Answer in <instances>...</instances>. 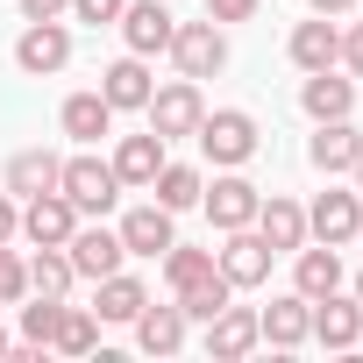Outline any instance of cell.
<instances>
[{
	"label": "cell",
	"instance_id": "cell-1",
	"mask_svg": "<svg viewBox=\"0 0 363 363\" xmlns=\"http://www.w3.org/2000/svg\"><path fill=\"white\" fill-rule=\"evenodd\" d=\"M193 143L207 150V164H221V171H242L250 157H257V121L242 114V107H214V114H200V128H193Z\"/></svg>",
	"mask_w": 363,
	"mask_h": 363
},
{
	"label": "cell",
	"instance_id": "cell-2",
	"mask_svg": "<svg viewBox=\"0 0 363 363\" xmlns=\"http://www.w3.org/2000/svg\"><path fill=\"white\" fill-rule=\"evenodd\" d=\"M57 193H65L79 214H107V207L121 200V178H114V164H100V157L79 143V157H65V171H57Z\"/></svg>",
	"mask_w": 363,
	"mask_h": 363
},
{
	"label": "cell",
	"instance_id": "cell-3",
	"mask_svg": "<svg viewBox=\"0 0 363 363\" xmlns=\"http://www.w3.org/2000/svg\"><path fill=\"white\" fill-rule=\"evenodd\" d=\"M143 114H150V128H157L164 143L193 135V128H200V114H207V100H200V79H171V86H157Z\"/></svg>",
	"mask_w": 363,
	"mask_h": 363
},
{
	"label": "cell",
	"instance_id": "cell-4",
	"mask_svg": "<svg viewBox=\"0 0 363 363\" xmlns=\"http://www.w3.org/2000/svg\"><path fill=\"white\" fill-rule=\"evenodd\" d=\"M271 257H278V250H271L257 228H228V242L214 250V264H221V278H228L235 292H257V285L271 278Z\"/></svg>",
	"mask_w": 363,
	"mask_h": 363
},
{
	"label": "cell",
	"instance_id": "cell-5",
	"mask_svg": "<svg viewBox=\"0 0 363 363\" xmlns=\"http://www.w3.org/2000/svg\"><path fill=\"white\" fill-rule=\"evenodd\" d=\"M171 57H178V79H214V72L228 65V36H221V22H178Z\"/></svg>",
	"mask_w": 363,
	"mask_h": 363
},
{
	"label": "cell",
	"instance_id": "cell-6",
	"mask_svg": "<svg viewBox=\"0 0 363 363\" xmlns=\"http://www.w3.org/2000/svg\"><path fill=\"white\" fill-rule=\"evenodd\" d=\"M79 221H86V214H79L57 186H50V193H36V200H22V235H29L36 250H65Z\"/></svg>",
	"mask_w": 363,
	"mask_h": 363
},
{
	"label": "cell",
	"instance_id": "cell-7",
	"mask_svg": "<svg viewBox=\"0 0 363 363\" xmlns=\"http://www.w3.org/2000/svg\"><path fill=\"white\" fill-rule=\"evenodd\" d=\"M65 257H72V271H79L86 285H100L107 271H121V257H128V250H121V235H114L107 221H79V228H72V242H65Z\"/></svg>",
	"mask_w": 363,
	"mask_h": 363
},
{
	"label": "cell",
	"instance_id": "cell-8",
	"mask_svg": "<svg viewBox=\"0 0 363 363\" xmlns=\"http://www.w3.org/2000/svg\"><path fill=\"white\" fill-rule=\"evenodd\" d=\"M356 157H363V128L342 114V121H313V143H306V164L320 171V178H342V171H356Z\"/></svg>",
	"mask_w": 363,
	"mask_h": 363
},
{
	"label": "cell",
	"instance_id": "cell-9",
	"mask_svg": "<svg viewBox=\"0 0 363 363\" xmlns=\"http://www.w3.org/2000/svg\"><path fill=\"white\" fill-rule=\"evenodd\" d=\"M257 200H264V193L250 186L242 171H228V178H214V186H200V207H207V221H214L221 235H228V228H250V221H257Z\"/></svg>",
	"mask_w": 363,
	"mask_h": 363
},
{
	"label": "cell",
	"instance_id": "cell-10",
	"mask_svg": "<svg viewBox=\"0 0 363 363\" xmlns=\"http://www.w3.org/2000/svg\"><path fill=\"white\" fill-rule=\"evenodd\" d=\"M15 65H22L29 79L65 72V65H72V29H65V22H29L22 43H15Z\"/></svg>",
	"mask_w": 363,
	"mask_h": 363
},
{
	"label": "cell",
	"instance_id": "cell-11",
	"mask_svg": "<svg viewBox=\"0 0 363 363\" xmlns=\"http://www.w3.org/2000/svg\"><path fill=\"white\" fill-rule=\"evenodd\" d=\"M150 93H157V79H150V57H114L107 72H100V100L114 107V114H143L150 107Z\"/></svg>",
	"mask_w": 363,
	"mask_h": 363
},
{
	"label": "cell",
	"instance_id": "cell-12",
	"mask_svg": "<svg viewBox=\"0 0 363 363\" xmlns=\"http://www.w3.org/2000/svg\"><path fill=\"white\" fill-rule=\"evenodd\" d=\"M356 228H363V193H335V186H328V193L306 207V235H313V242H335V250H342V242H356Z\"/></svg>",
	"mask_w": 363,
	"mask_h": 363
},
{
	"label": "cell",
	"instance_id": "cell-13",
	"mask_svg": "<svg viewBox=\"0 0 363 363\" xmlns=\"http://www.w3.org/2000/svg\"><path fill=\"white\" fill-rule=\"evenodd\" d=\"M114 29L128 36V50H135V57H157V50H171V36H178V22H171L164 0H128Z\"/></svg>",
	"mask_w": 363,
	"mask_h": 363
},
{
	"label": "cell",
	"instance_id": "cell-14",
	"mask_svg": "<svg viewBox=\"0 0 363 363\" xmlns=\"http://www.w3.org/2000/svg\"><path fill=\"white\" fill-rule=\"evenodd\" d=\"M114 235H121V250H128V257H164V250L178 242V228H171V207H157V200L128 207Z\"/></svg>",
	"mask_w": 363,
	"mask_h": 363
},
{
	"label": "cell",
	"instance_id": "cell-15",
	"mask_svg": "<svg viewBox=\"0 0 363 363\" xmlns=\"http://www.w3.org/2000/svg\"><path fill=\"white\" fill-rule=\"evenodd\" d=\"M257 335H264L271 349H299V342H313V299H306V292L271 299V306L257 313Z\"/></svg>",
	"mask_w": 363,
	"mask_h": 363
},
{
	"label": "cell",
	"instance_id": "cell-16",
	"mask_svg": "<svg viewBox=\"0 0 363 363\" xmlns=\"http://www.w3.org/2000/svg\"><path fill=\"white\" fill-rule=\"evenodd\" d=\"M107 164H114V178H121V193H150V178H157V164H164V135H157V128L121 135Z\"/></svg>",
	"mask_w": 363,
	"mask_h": 363
},
{
	"label": "cell",
	"instance_id": "cell-17",
	"mask_svg": "<svg viewBox=\"0 0 363 363\" xmlns=\"http://www.w3.org/2000/svg\"><path fill=\"white\" fill-rule=\"evenodd\" d=\"M313 342H320V349H356V342H363V306H356V292L313 299Z\"/></svg>",
	"mask_w": 363,
	"mask_h": 363
},
{
	"label": "cell",
	"instance_id": "cell-18",
	"mask_svg": "<svg viewBox=\"0 0 363 363\" xmlns=\"http://www.w3.org/2000/svg\"><path fill=\"white\" fill-rule=\"evenodd\" d=\"M250 228H257V235L285 257V250H299V242H306V207H299V200H285V193H264Z\"/></svg>",
	"mask_w": 363,
	"mask_h": 363
},
{
	"label": "cell",
	"instance_id": "cell-19",
	"mask_svg": "<svg viewBox=\"0 0 363 363\" xmlns=\"http://www.w3.org/2000/svg\"><path fill=\"white\" fill-rule=\"evenodd\" d=\"M299 107H306L313 121H342V114H356V79H342L335 65H328V72H306Z\"/></svg>",
	"mask_w": 363,
	"mask_h": 363
},
{
	"label": "cell",
	"instance_id": "cell-20",
	"mask_svg": "<svg viewBox=\"0 0 363 363\" xmlns=\"http://www.w3.org/2000/svg\"><path fill=\"white\" fill-rule=\"evenodd\" d=\"M292 292H306V299H328V292H342V250L335 242H320V250H292Z\"/></svg>",
	"mask_w": 363,
	"mask_h": 363
},
{
	"label": "cell",
	"instance_id": "cell-21",
	"mask_svg": "<svg viewBox=\"0 0 363 363\" xmlns=\"http://www.w3.org/2000/svg\"><path fill=\"white\" fill-rule=\"evenodd\" d=\"M257 342H264V335H257V313H250V306H235V299H228V306L207 320V356H221V363L250 356Z\"/></svg>",
	"mask_w": 363,
	"mask_h": 363
},
{
	"label": "cell",
	"instance_id": "cell-22",
	"mask_svg": "<svg viewBox=\"0 0 363 363\" xmlns=\"http://www.w3.org/2000/svg\"><path fill=\"white\" fill-rule=\"evenodd\" d=\"M128 328H135V349H150V356H178V349H186V328H193V320L178 313V299H171V306H143Z\"/></svg>",
	"mask_w": 363,
	"mask_h": 363
},
{
	"label": "cell",
	"instance_id": "cell-23",
	"mask_svg": "<svg viewBox=\"0 0 363 363\" xmlns=\"http://www.w3.org/2000/svg\"><path fill=\"white\" fill-rule=\"evenodd\" d=\"M285 50H292V65H299V72H328V65H342V29H335L328 15H313V22H299V29H292V43H285Z\"/></svg>",
	"mask_w": 363,
	"mask_h": 363
},
{
	"label": "cell",
	"instance_id": "cell-24",
	"mask_svg": "<svg viewBox=\"0 0 363 363\" xmlns=\"http://www.w3.org/2000/svg\"><path fill=\"white\" fill-rule=\"evenodd\" d=\"M57 171H65L57 150H15V157H8V193H15V200H36V193L57 186Z\"/></svg>",
	"mask_w": 363,
	"mask_h": 363
},
{
	"label": "cell",
	"instance_id": "cell-25",
	"mask_svg": "<svg viewBox=\"0 0 363 363\" xmlns=\"http://www.w3.org/2000/svg\"><path fill=\"white\" fill-rule=\"evenodd\" d=\"M93 292H100V299H93V313H100V320H121V328L150 306V285H143V278H128V271H107Z\"/></svg>",
	"mask_w": 363,
	"mask_h": 363
},
{
	"label": "cell",
	"instance_id": "cell-26",
	"mask_svg": "<svg viewBox=\"0 0 363 363\" xmlns=\"http://www.w3.org/2000/svg\"><path fill=\"white\" fill-rule=\"evenodd\" d=\"M57 128H65L72 143H100V135L114 128V107H107L100 93H72V100L57 107Z\"/></svg>",
	"mask_w": 363,
	"mask_h": 363
},
{
	"label": "cell",
	"instance_id": "cell-27",
	"mask_svg": "<svg viewBox=\"0 0 363 363\" xmlns=\"http://www.w3.org/2000/svg\"><path fill=\"white\" fill-rule=\"evenodd\" d=\"M200 186L207 178L193 171V164H157V178H150V193H157V207H171V214H186V207H200Z\"/></svg>",
	"mask_w": 363,
	"mask_h": 363
},
{
	"label": "cell",
	"instance_id": "cell-28",
	"mask_svg": "<svg viewBox=\"0 0 363 363\" xmlns=\"http://www.w3.org/2000/svg\"><path fill=\"white\" fill-rule=\"evenodd\" d=\"M50 349H57V356H93V349H100V313H93V306H57Z\"/></svg>",
	"mask_w": 363,
	"mask_h": 363
},
{
	"label": "cell",
	"instance_id": "cell-29",
	"mask_svg": "<svg viewBox=\"0 0 363 363\" xmlns=\"http://www.w3.org/2000/svg\"><path fill=\"white\" fill-rule=\"evenodd\" d=\"M72 285H79V271H72L65 250H36V257H29V292H43V299H72Z\"/></svg>",
	"mask_w": 363,
	"mask_h": 363
},
{
	"label": "cell",
	"instance_id": "cell-30",
	"mask_svg": "<svg viewBox=\"0 0 363 363\" xmlns=\"http://www.w3.org/2000/svg\"><path fill=\"white\" fill-rule=\"evenodd\" d=\"M228 299H235V285H228L221 271H207L200 285H186V292H178V313H186V320H214Z\"/></svg>",
	"mask_w": 363,
	"mask_h": 363
},
{
	"label": "cell",
	"instance_id": "cell-31",
	"mask_svg": "<svg viewBox=\"0 0 363 363\" xmlns=\"http://www.w3.org/2000/svg\"><path fill=\"white\" fill-rule=\"evenodd\" d=\"M207 271H221V264H214V250H186V242H171V250H164V285H171V292L200 285Z\"/></svg>",
	"mask_w": 363,
	"mask_h": 363
},
{
	"label": "cell",
	"instance_id": "cell-32",
	"mask_svg": "<svg viewBox=\"0 0 363 363\" xmlns=\"http://www.w3.org/2000/svg\"><path fill=\"white\" fill-rule=\"evenodd\" d=\"M57 306H65V299H43V292H29V306H22V342L50 349V335H57Z\"/></svg>",
	"mask_w": 363,
	"mask_h": 363
},
{
	"label": "cell",
	"instance_id": "cell-33",
	"mask_svg": "<svg viewBox=\"0 0 363 363\" xmlns=\"http://www.w3.org/2000/svg\"><path fill=\"white\" fill-rule=\"evenodd\" d=\"M22 299H29V257L0 242V306H22Z\"/></svg>",
	"mask_w": 363,
	"mask_h": 363
},
{
	"label": "cell",
	"instance_id": "cell-34",
	"mask_svg": "<svg viewBox=\"0 0 363 363\" xmlns=\"http://www.w3.org/2000/svg\"><path fill=\"white\" fill-rule=\"evenodd\" d=\"M121 8H128V0H72V22H93V29H107V22H121Z\"/></svg>",
	"mask_w": 363,
	"mask_h": 363
},
{
	"label": "cell",
	"instance_id": "cell-35",
	"mask_svg": "<svg viewBox=\"0 0 363 363\" xmlns=\"http://www.w3.org/2000/svg\"><path fill=\"white\" fill-rule=\"evenodd\" d=\"M257 0H207V22H250Z\"/></svg>",
	"mask_w": 363,
	"mask_h": 363
},
{
	"label": "cell",
	"instance_id": "cell-36",
	"mask_svg": "<svg viewBox=\"0 0 363 363\" xmlns=\"http://www.w3.org/2000/svg\"><path fill=\"white\" fill-rule=\"evenodd\" d=\"M72 0H22V22H65Z\"/></svg>",
	"mask_w": 363,
	"mask_h": 363
},
{
	"label": "cell",
	"instance_id": "cell-37",
	"mask_svg": "<svg viewBox=\"0 0 363 363\" xmlns=\"http://www.w3.org/2000/svg\"><path fill=\"white\" fill-rule=\"evenodd\" d=\"M15 235H22V200L0 193V242H15Z\"/></svg>",
	"mask_w": 363,
	"mask_h": 363
},
{
	"label": "cell",
	"instance_id": "cell-38",
	"mask_svg": "<svg viewBox=\"0 0 363 363\" xmlns=\"http://www.w3.org/2000/svg\"><path fill=\"white\" fill-rule=\"evenodd\" d=\"M342 65H349V79H363V22L342 36Z\"/></svg>",
	"mask_w": 363,
	"mask_h": 363
},
{
	"label": "cell",
	"instance_id": "cell-39",
	"mask_svg": "<svg viewBox=\"0 0 363 363\" xmlns=\"http://www.w3.org/2000/svg\"><path fill=\"white\" fill-rule=\"evenodd\" d=\"M306 8H313V15H349L356 0H306Z\"/></svg>",
	"mask_w": 363,
	"mask_h": 363
},
{
	"label": "cell",
	"instance_id": "cell-40",
	"mask_svg": "<svg viewBox=\"0 0 363 363\" xmlns=\"http://www.w3.org/2000/svg\"><path fill=\"white\" fill-rule=\"evenodd\" d=\"M349 178H356V193H363V157H356V171H349Z\"/></svg>",
	"mask_w": 363,
	"mask_h": 363
},
{
	"label": "cell",
	"instance_id": "cell-41",
	"mask_svg": "<svg viewBox=\"0 0 363 363\" xmlns=\"http://www.w3.org/2000/svg\"><path fill=\"white\" fill-rule=\"evenodd\" d=\"M349 292H356V306H363V271H356V285H349Z\"/></svg>",
	"mask_w": 363,
	"mask_h": 363
},
{
	"label": "cell",
	"instance_id": "cell-42",
	"mask_svg": "<svg viewBox=\"0 0 363 363\" xmlns=\"http://www.w3.org/2000/svg\"><path fill=\"white\" fill-rule=\"evenodd\" d=\"M0 356H8V328H0Z\"/></svg>",
	"mask_w": 363,
	"mask_h": 363
},
{
	"label": "cell",
	"instance_id": "cell-43",
	"mask_svg": "<svg viewBox=\"0 0 363 363\" xmlns=\"http://www.w3.org/2000/svg\"><path fill=\"white\" fill-rule=\"evenodd\" d=\"M356 8H363V0H356Z\"/></svg>",
	"mask_w": 363,
	"mask_h": 363
},
{
	"label": "cell",
	"instance_id": "cell-44",
	"mask_svg": "<svg viewBox=\"0 0 363 363\" xmlns=\"http://www.w3.org/2000/svg\"><path fill=\"white\" fill-rule=\"evenodd\" d=\"M356 235H363V228H356Z\"/></svg>",
	"mask_w": 363,
	"mask_h": 363
}]
</instances>
